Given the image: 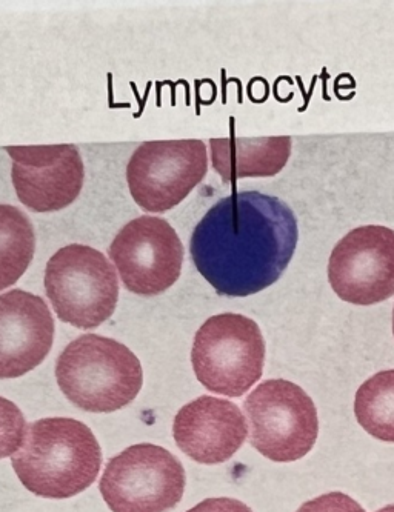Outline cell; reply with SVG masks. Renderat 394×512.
Instances as JSON below:
<instances>
[{"label":"cell","mask_w":394,"mask_h":512,"mask_svg":"<svg viewBox=\"0 0 394 512\" xmlns=\"http://www.w3.org/2000/svg\"><path fill=\"white\" fill-rule=\"evenodd\" d=\"M182 463L162 446L141 443L105 466L99 489L113 512H168L184 497Z\"/></svg>","instance_id":"obj_7"},{"label":"cell","mask_w":394,"mask_h":512,"mask_svg":"<svg viewBox=\"0 0 394 512\" xmlns=\"http://www.w3.org/2000/svg\"><path fill=\"white\" fill-rule=\"evenodd\" d=\"M36 250V237L24 211L0 203V291L24 276Z\"/></svg>","instance_id":"obj_15"},{"label":"cell","mask_w":394,"mask_h":512,"mask_svg":"<svg viewBox=\"0 0 394 512\" xmlns=\"http://www.w3.org/2000/svg\"><path fill=\"white\" fill-rule=\"evenodd\" d=\"M354 414L371 437L394 443V370L374 374L362 383L354 399Z\"/></svg>","instance_id":"obj_16"},{"label":"cell","mask_w":394,"mask_h":512,"mask_svg":"<svg viewBox=\"0 0 394 512\" xmlns=\"http://www.w3.org/2000/svg\"><path fill=\"white\" fill-rule=\"evenodd\" d=\"M393 334H394V308H393Z\"/></svg>","instance_id":"obj_21"},{"label":"cell","mask_w":394,"mask_h":512,"mask_svg":"<svg viewBox=\"0 0 394 512\" xmlns=\"http://www.w3.org/2000/svg\"><path fill=\"white\" fill-rule=\"evenodd\" d=\"M56 379L65 397L82 411L114 413L136 399L144 385V370L128 346L85 334L62 351Z\"/></svg>","instance_id":"obj_3"},{"label":"cell","mask_w":394,"mask_h":512,"mask_svg":"<svg viewBox=\"0 0 394 512\" xmlns=\"http://www.w3.org/2000/svg\"><path fill=\"white\" fill-rule=\"evenodd\" d=\"M173 436L182 453L202 465L228 462L248 437L247 420L230 400L202 396L176 414Z\"/></svg>","instance_id":"obj_13"},{"label":"cell","mask_w":394,"mask_h":512,"mask_svg":"<svg viewBox=\"0 0 394 512\" xmlns=\"http://www.w3.org/2000/svg\"><path fill=\"white\" fill-rule=\"evenodd\" d=\"M187 512H253L245 503L228 497H218V499H207L199 505L191 508Z\"/></svg>","instance_id":"obj_19"},{"label":"cell","mask_w":394,"mask_h":512,"mask_svg":"<svg viewBox=\"0 0 394 512\" xmlns=\"http://www.w3.org/2000/svg\"><path fill=\"white\" fill-rule=\"evenodd\" d=\"M191 363L197 380L211 393L244 396L264 373L261 328L242 314L210 317L194 336Z\"/></svg>","instance_id":"obj_4"},{"label":"cell","mask_w":394,"mask_h":512,"mask_svg":"<svg viewBox=\"0 0 394 512\" xmlns=\"http://www.w3.org/2000/svg\"><path fill=\"white\" fill-rule=\"evenodd\" d=\"M207 171V147L202 140L145 142L128 162V188L142 210L165 213L179 205Z\"/></svg>","instance_id":"obj_8"},{"label":"cell","mask_w":394,"mask_h":512,"mask_svg":"<svg viewBox=\"0 0 394 512\" xmlns=\"http://www.w3.org/2000/svg\"><path fill=\"white\" fill-rule=\"evenodd\" d=\"M334 293L353 305H376L394 296V231L381 225L354 228L328 260Z\"/></svg>","instance_id":"obj_10"},{"label":"cell","mask_w":394,"mask_h":512,"mask_svg":"<svg viewBox=\"0 0 394 512\" xmlns=\"http://www.w3.org/2000/svg\"><path fill=\"white\" fill-rule=\"evenodd\" d=\"M11 463L22 485L34 496L70 499L96 482L102 451L85 423L48 417L27 426L24 445Z\"/></svg>","instance_id":"obj_2"},{"label":"cell","mask_w":394,"mask_h":512,"mask_svg":"<svg viewBox=\"0 0 394 512\" xmlns=\"http://www.w3.org/2000/svg\"><path fill=\"white\" fill-rule=\"evenodd\" d=\"M45 291L59 320L94 330L113 316L119 282L114 265L101 251L73 243L48 260Z\"/></svg>","instance_id":"obj_5"},{"label":"cell","mask_w":394,"mask_h":512,"mask_svg":"<svg viewBox=\"0 0 394 512\" xmlns=\"http://www.w3.org/2000/svg\"><path fill=\"white\" fill-rule=\"evenodd\" d=\"M298 237V220L287 203L259 191L233 193L197 223L191 259L219 296L247 297L281 279Z\"/></svg>","instance_id":"obj_1"},{"label":"cell","mask_w":394,"mask_h":512,"mask_svg":"<svg viewBox=\"0 0 394 512\" xmlns=\"http://www.w3.org/2000/svg\"><path fill=\"white\" fill-rule=\"evenodd\" d=\"M250 443L271 462H296L318 440V409L301 386L290 380H265L244 402Z\"/></svg>","instance_id":"obj_6"},{"label":"cell","mask_w":394,"mask_h":512,"mask_svg":"<svg viewBox=\"0 0 394 512\" xmlns=\"http://www.w3.org/2000/svg\"><path fill=\"white\" fill-rule=\"evenodd\" d=\"M27 422L16 403L0 397V459L14 456L24 445Z\"/></svg>","instance_id":"obj_17"},{"label":"cell","mask_w":394,"mask_h":512,"mask_svg":"<svg viewBox=\"0 0 394 512\" xmlns=\"http://www.w3.org/2000/svg\"><path fill=\"white\" fill-rule=\"evenodd\" d=\"M17 197L36 213L64 210L84 187V162L74 145L7 147Z\"/></svg>","instance_id":"obj_11"},{"label":"cell","mask_w":394,"mask_h":512,"mask_svg":"<svg viewBox=\"0 0 394 512\" xmlns=\"http://www.w3.org/2000/svg\"><path fill=\"white\" fill-rule=\"evenodd\" d=\"M376 512H394V505L385 506V508L379 509Z\"/></svg>","instance_id":"obj_20"},{"label":"cell","mask_w":394,"mask_h":512,"mask_svg":"<svg viewBox=\"0 0 394 512\" xmlns=\"http://www.w3.org/2000/svg\"><path fill=\"white\" fill-rule=\"evenodd\" d=\"M211 163L225 183L244 177H271L281 173L291 154V137L211 139Z\"/></svg>","instance_id":"obj_14"},{"label":"cell","mask_w":394,"mask_h":512,"mask_svg":"<svg viewBox=\"0 0 394 512\" xmlns=\"http://www.w3.org/2000/svg\"><path fill=\"white\" fill-rule=\"evenodd\" d=\"M296 512H365V509L347 494L328 493L304 503Z\"/></svg>","instance_id":"obj_18"},{"label":"cell","mask_w":394,"mask_h":512,"mask_svg":"<svg viewBox=\"0 0 394 512\" xmlns=\"http://www.w3.org/2000/svg\"><path fill=\"white\" fill-rule=\"evenodd\" d=\"M54 340L47 302L22 290L0 294V379H17L41 365Z\"/></svg>","instance_id":"obj_12"},{"label":"cell","mask_w":394,"mask_h":512,"mask_svg":"<svg viewBox=\"0 0 394 512\" xmlns=\"http://www.w3.org/2000/svg\"><path fill=\"white\" fill-rule=\"evenodd\" d=\"M108 253L128 291L157 296L181 277L185 251L167 220L142 216L122 228Z\"/></svg>","instance_id":"obj_9"}]
</instances>
